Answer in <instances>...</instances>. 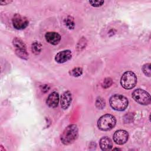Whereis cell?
I'll list each match as a JSON object with an SVG mask.
<instances>
[{"label": "cell", "mask_w": 151, "mask_h": 151, "mask_svg": "<svg viewBox=\"0 0 151 151\" xmlns=\"http://www.w3.org/2000/svg\"><path fill=\"white\" fill-rule=\"evenodd\" d=\"M78 130L77 126L74 124L68 125L64 130L61 135V141L65 145L73 143L78 137Z\"/></svg>", "instance_id": "6da1fadb"}, {"label": "cell", "mask_w": 151, "mask_h": 151, "mask_svg": "<svg viewBox=\"0 0 151 151\" xmlns=\"http://www.w3.org/2000/svg\"><path fill=\"white\" fill-rule=\"evenodd\" d=\"M110 106L112 109L117 111H123L128 106L127 99L121 94H114L112 96L109 100Z\"/></svg>", "instance_id": "7a4b0ae2"}, {"label": "cell", "mask_w": 151, "mask_h": 151, "mask_svg": "<svg viewBox=\"0 0 151 151\" xmlns=\"http://www.w3.org/2000/svg\"><path fill=\"white\" fill-rule=\"evenodd\" d=\"M116 119L114 116L110 114H106L101 116L97 122V126L103 131L111 130L116 125Z\"/></svg>", "instance_id": "3957f363"}, {"label": "cell", "mask_w": 151, "mask_h": 151, "mask_svg": "<svg viewBox=\"0 0 151 151\" xmlns=\"http://www.w3.org/2000/svg\"><path fill=\"white\" fill-rule=\"evenodd\" d=\"M136 83L137 77L133 72L127 71L123 74L120 79V84L124 88L132 89L135 87Z\"/></svg>", "instance_id": "277c9868"}, {"label": "cell", "mask_w": 151, "mask_h": 151, "mask_svg": "<svg viewBox=\"0 0 151 151\" xmlns=\"http://www.w3.org/2000/svg\"><path fill=\"white\" fill-rule=\"evenodd\" d=\"M132 98L137 103L142 105H147L150 103V94L145 90L140 88L134 90L132 94Z\"/></svg>", "instance_id": "5b68a950"}, {"label": "cell", "mask_w": 151, "mask_h": 151, "mask_svg": "<svg viewBox=\"0 0 151 151\" xmlns=\"http://www.w3.org/2000/svg\"><path fill=\"white\" fill-rule=\"evenodd\" d=\"M12 22L14 27L17 29H23L25 28L29 23L28 19L20 14H16L14 15Z\"/></svg>", "instance_id": "8992f818"}, {"label": "cell", "mask_w": 151, "mask_h": 151, "mask_svg": "<svg viewBox=\"0 0 151 151\" xmlns=\"http://www.w3.org/2000/svg\"><path fill=\"white\" fill-rule=\"evenodd\" d=\"M129 138L128 133L124 130H117L113 134V140L117 145H123L127 141Z\"/></svg>", "instance_id": "52a82bcc"}, {"label": "cell", "mask_w": 151, "mask_h": 151, "mask_svg": "<svg viewBox=\"0 0 151 151\" xmlns=\"http://www.w3.org/2000/svg\"><path fill=\"white\" fill-rule=\"evenodd\" d=\"M72 52L67 50L58 52L55 56V60L58 63H64L71 58Z\"/></svg>", "instance_id": "ba28073f"}, {"label": "cell", "mask_w": 151, "mask_h": 151, "mask_svg": "<svg viewBox=\"0 0 151 151\" xmlns=\"http://www.w3.org/2000/svg\"><path fill=\"white\" fill-rule=\"evenodd\" d=\"M72 100L71 93L69 91H65L61 96L60 104L61 107L63 109L66 110L70 106Z\"/></svg>", "instance_id": "9c48e42d"}, {"label": "cell", "mask_w": 151, "mask_h": 151, "mask_svg": "<svg viewBox=\"0 0 151 151\" xmlns=\"http://www.w3.org/2000/svg\"><path fill=\"white\" fill-rule=\"evenodd\" d=\"M45 38L47 42L50 44L57 45L61 40V36L55 32H48L45 34Z\"/></svg>", "instance_id": "30bf717a"}, {"label": "cell", "mask_w": 151, "mask_h": 151, "mask_svg": "<svg viewBox=\"0 0 151 151\" xmlns=\"http://www.w3.org/2000/svg\"><path fill=\"white\" fill-rule=\"evenodd\" d=\"M59 103V94L58 93L54 91L51 93L47 99V104L51 108L57 107Z\"/></svg>", "instance_id": "8fae6325"}, {"label": "cell", "mask_w": 151, "mask_h": 151, "mask_svg": "<svg viewBox=\"0 0 151 151\" xmlns=\"http://www.w3.org/2000/svg\"><path fill=\"white\" fill-rule=\"evenodd\" d=\"M100 146L102 150H110L113 147L112 141L107 136L103 137L100 140Z\"/></svg>", "instance_id": "7c38bea8"}, {"label": "cell", "mask_w": 151, "mask_h": 151, "mask_svg": "<svg viewBox=\"0 0 151 151\" xmlns=\"http://www.w3.org/2000/svg\"><path fill=\"white\" fill-rule=\"evenodd\" d=\"M12 44L15 47V49H26V45L24 41L18 37H15L13 39Z\"/></svg>", "instance_id": "4fadbf2b"}, {"label": "cell", "mask_w": 151, "mask_h": 151, "mask_svg": "<svg viewBox=\"0 0 151 151\" xmlns=\"http://www.w3.org/2000/svg\"><path fill=\"white\" fill-rule=\"evenodd\" d=\"M31 50L34 54H39L42 50V45L38 41H34L31 45Z\"/></svg>", "instance_id": "5bb4252c"}, {"label": "cell", "mask_w": 151, "mask_h": 151, "mask_svg": "<svg viewBox=\"0 0 151 151\" xmlns=\"http://www.w3.org/2000/svg\"><path fill=\"white\" fill-rule=\"evenodd\" d=\"M15 54L22 59L27 60L28 58V54L26 49H15Z\"/></svg>", "instance_id": "9a60e30c"}, {"label": "cell", "mask_w": 151, "mask_h": 151, "mask_svg": "<svg viewBox=\"0 0 151 151\" xmlns=\"http://www.w3.org/2000/svg\"><path fill=\"white\" fill-rule=\"evenodd\" d=\"M87 40L84 37H82L79 41L78 42L77 46H76V49L78 51H82L84 48H86V45H87Z\"/></svg>", "instance_id": "2e32d148"}, {"label": "cell", "mask_w": 151, "mask_h": 151, "mask_svg": "<svg viewBox=\"0 0 151 151\" xmlns=\"http://www.w3.org/2000/svg\"><path fill=\"white\" fill-rule=\"evenodd\" d=\"M64 23L65 25L70 29L74 28V22L73 18L70 16H68L65 19H64Z\"/></svg>", "instance_id": "e0dca14e"}, {"label": "cell", "mask_w": 151, "mask_h": 151, "mask_svg": "<svg viewBox=\"0 0 151 151\" xmlns=\"http://www.w3.org/2000/svg\"><path fill=\"white\" fill-rule=\"evenodd\" d=\"M82 73H83V70L80 67L74 68L72 70H71L70 72V74L71 76L73 77H76L81 76Z\"/></svg>", "instance_id": "ac0fdd59"}, {"label": "cell", "mask_w": 151, "mask_h": 151, "mask_svg": "<svg viewBox=\"0 0 151 151\" xmlns=\"http://www.w3.org/2000/svg\"><path fill=\"white\" fill-rule=\"evenodd\" d=\"M105 105H106L105 100L100 97H97V99H96V107L98 108L99 109H103L105 107Z\"/></svg>", "instance_id": "d6986e66"}, {"label": "cell", "mask_w": 151, "mask_h": 151, "mask_svg": "<svg viewBox=\"0 0 151 151\" xmlns=\"http://www.w3.org/2000/svg\"><path fill=\"white\" fill-rule=\"evenodd\" d=\"M150 63H147L143 65L142 67V70L143 72L144 73V74L148 76V77H150Z\"/></svg>", "instance_id": "ffe728a7"}, {"label": "cell", "mask_w": 151, "mask_h": 151, "mask_svg": "<svg viewBox=\"0 0 151 151\" xmlns=\"http://www.w3.org/2000/svg\"><path fill=\"white\" fill-rule=\"evenodd\" d=\"M112 80L111 78H109V77H107V78H106L104 81H103V87H104V88H108L109 87L111 84H112Z\"/></svg>", "instance_id": "44dd1931"}, {"label": "cell", "mask_w": 151, "mask_h": 151, "mask_svg": "<svg viewBox=\"0 0 151 151\" xmlns=\"http://www.w3.org/2000/svg\"><path fill=\"white\" fill-rule=\"evenodd\" d=\"M88 2L91 4V6L94 7H99L101 6L104 3V1H90Z\"/></svg>", "instance_id": "7402d4cb"}, {"label": "cell", "mask_w": 151, "mask_h": 151, "mask_svg": "<svg viewBox=\"0 0 151 151\" xmlns=\"http://www.w3.org/2000/svg\"><path fill=\"white\" fill-rule=\"evenodd\" d=\"M49 88H50V87H49L48 85L45 84V85H44V86L42 87L41 90H42V91H43V92H46V91H47L48 90Z\"/></svg>", "instance_id": "603a6c76"}, {"label": "cell", "mask_w": 151, "mask_h": 151, "mask_svg": "<svg viewBox=\"0 0 151 151\" xmlns=\"http://www.w3.org/2000/svg\"><path fill=\"white\" fill-rule=\"evenodd\" d=\"M11 1H2L0 2V4L1 5H6L8 4H9L10 2H11Z\"/></svg>", "instance_id": "cb8c5ba5"}]
</instances>
